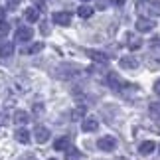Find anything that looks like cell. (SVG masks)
Returning a JSON list of instances; mask_svg holds the SVG:
<instances>
[{"instance_id": "obj_1", "label": "cell", "mask_w": 160, "mask_h": 160, "mask_svg": "<svg viewBox=\"0 0 160 160\" xmlns=\"http://www.w3.org/2000/svg\"><path fill=\"white\" fill-rule=\"evenodd\" d=\"M79 73H81V67H79L77 63H63V65H59L58 69H55V77L73 79V77H77Z\"/></svg>"}, {"instance_id": "obj_2", "label": "cell", "mask_w": 160, "mask_h": 160, "mask_svg": "<svg viewBox=\"0 0 160 160\" xmlns=\"http://www.w3.org/2000/svg\"><path fill=\"white\" fill-rule=\"evenodd\" d=\"M97 146H99L101 150H115V146H117V138L115 137H101L99 140H97Z\"/></svg>"}, {"instance_id": "obj_3", "label": "cell", "mask_w": 160, "mask_h": 160, "mask_svg": "<svg viewBox=\"0 0 160 160\" xmlns=\"http://www.w3.org/2000/svg\"><path fill=\"white\" fill-rule=\"evenodd\" d=\"M53 24H59V26H69L71 24V14L69 12H55L52 16Z\"/></svg>"}, {"instance_id": "obj_4", "label": "cell", "mask_w": 160, "mask_h": 160, "mask_svg": "<svg viewBox=\"0 0 160 160\" xmlns=\"http://www.w3.org/2000/svg\"><path fill=\"white\" fill-rule=\"evenodd\" d=\"M134 26H137V30H138V32H150V30H154V26H156V24L152 22L150 18H138Z\"/></svg>"}, {"instance_id": "obj_5", "label": "cell", "mask_w": 160, "mask_h": 160, "mask_svg": "<svg viewBox=\"0 0 160 160\" xmlns=\"http://www.w3.org/2000/svg\"><path fill=\"white\" fill-rule=\"evenodd\" d=\"M119 65L122 67V69H137V67H138V59L132 58V55H122L121 61H119Z\"/></svg>"}, {"instance_id": "obj_6", "label": "cell", "mask_w": 160, "mask_h": 160, "mask_svg": "<svg viewBox=\"0 0 160 160\" xmlns=\"http://www.w3.org/2000/svg\"><path fill=\"white\" fill-rule=\"evenodd\" d=\"M34 137H36V140H38L40 144H44V142H48V138H50V131H48L46 127H42V125H36Z\"/></svg>"}, {"instance_id": "obj_7", "label": "cell", "mask_w": 160, "mask_h": 160, "mask_svg": "<svg viewBox=\"0 0 160 160\" xmlns=\"http://www.w3.org/2000/svg\"><path fill=\"white\" fill-rule=\"evenodd\" d=\"M107 83H109V87H113V89H121L122 87V79L119 77L117 71H109L107 73Z\"/></svg>"}, {"instance_id": "obj_8", "label": "cell", "mask_w": 160, "mask_h": 160, "mask_svg": "<svg viewBox=\"0 0 160 160\" xmlns=\"http://www.w3.org/2000/svg\"><path fill=\"white\" fill-rule=\"evenodd\" d=\"M32 36H34V30L32 28H18L16 30V40L20 42V44H22V42H28Z\"/></svg>"}, {"instance_id": "obj_9", "label": "cell", "mask_w": 160, "mask_h": 160, "mask_svg": "<svg viewBox=\"0 0 160 160\" xmlns=\"http://www.w3.org/2000/svg\"><path fill=\"white\" fill-rule=\"evenodd\" d=\"M81 128H83L85 132H93V131H97V128H99V121L93 119V117H89V119H83Z\"/></svg>"}, {"instance_id": "obj_10", "label": "cell", "mask_w": 160, "mask_h": 160, "mask_svg": "<svg viewBox=\"0 0 160 160\" xmlns=\"http://www.w3.org/2000/svg\"><path fill=\"white\" fill-rule=\"evenodd\" d=\"M87 55H89V58L93 59V61H97V63H103V65H105V63H109V58H107L105 53H101V52H95V50H87Z\"/></svg>"}, {"instance_id": "obj_11", "label": "cell", "mask_w": 160, "mask_h": 160, "mask_svg": "<svg viewBox=\"0 0 160 160\" xmlns=\"http://www.w3.org/2000/svg\"><path fill=\"white\" fill-rule=\"evenodd\" d=\"M28 121H30V115L26 113V111H16V113H14V122H16L18 127H20V125H26Z\"/></svg>"}, {"instance_id": "obj_12", "label": "cell", "mask_w": 160, "mask_h": 160, "mask_svg": "<svg viewBox=\"0 0 160 160\" xmlns=\"http://www.w3.org/2000/svg\"><path fill=\"white\" fill-rule=\"evenodd\" d=\"M14 137L18 142H22V144H28L30 142V132L26 131V128H18V131L14 132Z\"/></svg>"}, {"instance_id": "obj_13", "label": "cell", "mask_w": 160, "mask_h": 160, "mask_svg": "<svg viewBox=\"0 0 160 160\" xmlns=\"http://www.w3.org/2000/svg\"><path fill=\"white\" fill-rule=\"evenodd\" d=\"M154 148H156V144L152 142V140H144V142L138 146L140 154H150V152H154Z\"/></svg>"}, {"instance_id": "obj_14", "label": "cell", "mask_w": 160, "mask_h": 160, "mask_svg": "<svg viewBox=\"0 0 160 160\" xmlns=\"http://www.w3.org/2000/svg\"><path fill=\"white\" fill-rule=\"evenodd\" d=\"M53 148L55 150H67L69 148V137H61L53 142Z\"/></svg>"}, {"instance_id": "obj_15", "label": "cell", "mask_w": 160, "mask_h": 160, "mask_svg": "<svg viewBox=\"0 0 160 160\" xmlns=\"http://www.w3.org/2000/svg\"><path fill=\"white\" fill-rule=\"evenodd\" d=\"M12 53H14V44H12V42H4V44L0 46V55H2V58H8Z\"/></svg>"}, {"instance_id": "obj_16", "label": "cell", "mask_w": 160, "mask_h": 160, "mask_svg": "<svg viewBox=\"0 0 160 160\" xmlns=\"http://www.w3.org/2000/svg\"><path fill=\"white\" fill-rule=\"evenodd\" d=\"M85 113H87V107H85V105H79L77 109H73L71 119L73 121H81V119H85Z\"/></svg>"}, {"instance_id": "obj_17", "label": "cell", "mask_w": 160, "mask_h": 160, "mask_svg": "<svg viewBox=\"0 0 160 160\" xmlns=\"http://www.w3.org/2000/svg\"><path fill=\"white\" fill-rule=\"evenodd\" d=\"M77 14L81 16V18H91V16H93V8L87 6V4H83V6H79V8H77Z\"/></svg>"}, {"instance_id": "obj_18", "label": "cell", "mask_w": 160, "mask_h": 160, "mask_svg": "<svg viewBox=\"0 0 160 160\" xmlns=\"http://www.w3.org/2000/svg\"><path fill=\"white\" fill-rule=\"evenodd\" d=\"M38 18H40V10L38 8H28L26 10V20L28 22H38Z\"/></svg>"}, {"instance_id": "obj_19", "label": "cell", "mask_w": 160, "mask_h": 160, "mask_svg": "<svg viewBox=\"0 0 160 160\" xmlns=\"http://www.w3.org/2000/svg\"><path fill=\"white\" fill-rule=\"evenodd\" d=\"M65 160H81V152L77 148H67L65 150Z\"/></svg>"}, {"instance_id": "obj_20", "label": "cell", "mask_w": 160, "mask_h": 160, "mask_svg": "<svg viewBox=\"0 0 160 160\" xmlns=\"http://www.w3.org/2000/svg\"><path fill=\"white\" fill-rule=\"evenodd\" d=\"M148 10H150L152 16H160V2H158V0H152L150 6H148Z\"/></svg>"}, {"instance_id": "obj_21", "label": "cell", "mask_w": 160, "mask_h": 160, "mask_svg": "<svg viewBox=\"0 0 160 160\" xmlns=\"http://www.w3.org/2000/svg\"><path fill=\"white\" fill-rule=\"evenodd\" d=\"M42 50H44V44H42V42H38V44H32V46H30L28 50H26V53H38V52H42Z\"/></svg>"}, {"instance_id": "obj_22", "label": "cell", "mask_w": 160, "mask_h": 160, "mask_svg": "<svg viewBox=\"0 0 160 160\" xmlns=\"http://www.w3.org/2000/svg\"><path fill=\"white\" fill-rule=\"evenodd\" d=\"M150 115L154 119H160V103H152L150 105Z\"/></svg>"}, {"instance_id": "obj_23", "label": "cell", "mask_w": 160, "mask_h": 160, "mask_svg": "<svg viewBox=\"0 0 160 160\" xmlns=\"http://www.w3.org/2000/svg\"><path fill=\"white\" fill-rule=\"evenodd\" d=\"M128 38H131V36H128ZM140 46H142L140 38H131V42H128V48H131V50H138Z\"/></svg>"}, {"instance_id": "obj_24", "label": "cell", "mask_w": 160, "mask_h": 160, "mask_svg": "<svg viewBox=\"0 0 160 160\" xmlns=\"http://www.w3.org/2000/svg\"><path fill=\"white\" fill-rule=\"evenodd\" d=\"M8 30H10V26L6 24V20L0 22V36H6V34H8Z\"/></svg>"}, {"instance_id": "obj_25", "label": "cell", "mask_w": 160, "mask_h": 160, "mask_svg": "<svg viewBox=\"0 0 160 160\" xmlns=\"http://www.w3.org/2000/svg\"><path fill=\"white\" fill-rule=\"evenodd\" d=\"M6 4H8V10H14L18 4H20V0H6Z\"/></svg>"}, {"instance_id": "obj_26", "label": "cell", "mask_w": 160, "mask_h": 160, "mask_svg": "<svg viewBox=\"0 0 160 160\" xmlns=\"http://www.w3.org/2000/svg\"><path fill=\"white\" fill-rule=\"evenodd\" d=\"M34 113L42 115V113H44V105H42V103H36V105H34Z\"/></svg>"}, {"instance_id": "obj_27", "label": "cell", "mask_w": 160, "mask_h": 160, "mask_svg": "<svg viewBox=\"0 0 160 160\" xmlns=\"http://www.w3.org/2000/svg\"><path fill=\"white\" fill-rule=\"evenodd\" d=\"M6 122H8V115H6V113H0V127L6 125Z\"/></svg>"}, {"instance_id": "obj_28", "label": "cell", "mask_w": 160, "mask_h": 160, "mask_svg": "<svg viewBox=\"0 0 160 160\" xmlns=\"http://www.w3.org/2000/svg\"><path fill=\"white\" fill-rule=\"evenodd\" d=\"M154 93L160 95V79H158V81H154Z\"/></svg>"}, {"instance_id": "obj_29", "label": "cell", "mask_w": 160, "mask_h": 160, "mask_svg": "<svg viewBox=\"0 0 160 160\" xmlns=\"http://www.w3.org/2000/svg\"><path fill=\"white\" fill-rule=\"evenodd\" d=\"M4 16H6V8H0V22H4Z\"/></svg>"}, {"instance_id": "obj_30", "label": "cell", "mask_w": 160, "mask_h": 160, "mask_svg": "<svg viewBox=\"0 0 160 160\" xmlns=\"http://www.w3.org/2000/svg\"><path fill=\"white\" fill-rule=\"evenodd\" d=\"M113 4H117V6H122V4H125V0H113Z\"/></svg>"}, {"instance_id": "obj_31", "label": "cell", "mask_w": 160, "mask_h": 160, "mask_svg": "<svg viewBox=\"0 0 160 160\" xmlns=\"http://www.w3.org/2000/svg\"><path fill=\"white\" fill-rule=\"evenodd\" d=\"M34 2H36V4H38V6H40V8H44V0H34Z\"/></svg>"}, {"instance_id": "obj_32", "label": "cell", "mask_w": 160, "mask_h": 160, "mask_svg": "<svg viewBox=\"0 0 160 160\" xmlns=\"http://www.w3.org/2000/svg\"><path fill=\"white\" fill-rule=\"evenodd\" d=\"M105 6V0H99V8H103Z\"/></svg>"}, {"instance_id": "obj_33", "label": "cell", "mask_w": 160, "mask_h": 160, "mask_svg": "<svg viewBox=\"0 0 160 160\" xmlns=\"http://www.w3.org/2000/svg\"><path fill=\"white\" fill-rule=\"evenodd\" d=\"M24 160H36L34 156H26V158H24Z\"/></svg>"}, {"instance_id": "obj_34", "label": "cell", "mask_w": 160, "mask_h": 160, "mask_svg": "<svg viewBox=\"0 0 160 160\" xmlns=\"http://www.w3.org/2000/svg\"><path fill=\"white\" fill-rule=\"evenodd\" d=\"M83 2H89V0H83Z\"/></svg>"}, {"instance_id": "obj_35", "label": "cell", "mask_w": 160, "mask_h": 160, "mask_svg": "<svg viewBox=\"0 0 160 160\" xmlns=\"http://www.w3.org/2000/svg\"><path fill=\"white\" fill-rule=\"evenodd\" d=\"M50 160H55V158H50Z\"/></svg>"}]
</instances>
